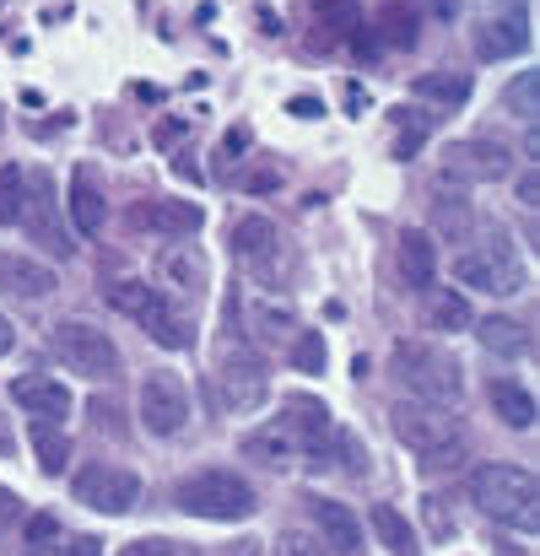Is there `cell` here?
Returning a JSON list of instances; mask_svg holds the SVG:
<instances>
[{
    "instance_id": "6da1fadb",
    "label": "cell",
    "mask_w": 540,
    "mask_h": 556,
    "mask_svg": "<svg viewBox=\"0 0 540 556\" xmlns=\"http://www.w3.org/2000/svg\"><path fill=\"white\" fill-rule=\"evenodd\" d=\"M389 427H394V438L405 443V448H416L422 454V465L427 470H454L465 454H470V438H465V421H460V410H449V405H427V400H400L394 410H389Z\"/></svg>"
},
{
    "instance_id": "7a4b0ae2",
    "label": "cell",
    "mask_w": 540,
    "mask_h": 556,
    "mask_svg": "<svg viewBox=\"0 0 540 556\" xmlns=\"http://www.w3.org/2000/svg\"><path fill=\"white\" fill-rule=\"evenodd\" d=\"M470 503L508 525V530H536L540 525V492H536V476L519 470V465H481L470 476Z\"/></svg>"
},
{
    "instance_id": "3957f363",
    "label": "cell",
    "mask_w": 540,
    "mask_h": 556,
    "mask_svg": "<svg viewBox=\"0 0 540 556\" xmlns=\"http://www.w3.org/2000/svg\"><path fill=\"white\" fill-rule=\"evenodd\" d=\"M174 497H179L184 514H194V519H216V525L249 519V514L260 508L254 486H249L243 476H233V470H194V476H184L179 486H174Z\"/></svg>"
},
{
    "instance_id": "277c9868",
    "label": "cell",
    "mask_w": 540,
    "mask_h": 556,
    "mask_svg": "<svg viewBox=\"0 0 540 556\" xmlns=\"http://www.w3.org/2000/svg\"><path fill=\"white\" fill-rule=\"evenodd\" d=\"M394 378L427 405H460V394H465L460 363L427 341H394Z\"/></svg>"
},
{
    "instance_id": "5b68a950",
    "label": "cell",
    "mask_w": 540,
    "mask_h": 556,
    "mask_svg": "<svg viewBox=\"0 0 540 556\" xmlns=\"http://www.w3.org/2000/svg\"><path fill=\"white\" fill-rule=\"evenodd\" d=\"M54 352H60V363L76 372V378H120L125 368V357H120V346H114V336L103 330V325H87V319H60L54 325Z\"/></svg>"
},
{
    "instance_id": "8992f818",
    "label": "cell",
    "mask_w": 540,
    "mask_h": 556,
    "mask_svg": "<svg viewBox=\"0 0 540 556\" xmlns=\"http://www.w3.org/2000/svg\"><path fill=\"white\" fill-rule=\"evenodd\" d=\"M454 276L465 287H476V292H492V298H514L525 287V265H519V254L503 238H487L476 249H460L454 254Z\"/></svg>"
},
{
    "instance_id": "52a82bcc",
    "label": "cell",
    "mask_w": 540,
    "mask_h": 556,
    "mask_svg": "<svg viewBox=\"0 0 540 556\" xmlns=\"http://www.w3.org/2000/svg\"><path fill=\"white\" fill-rule=\"evenodd\" d=\"M216 378H222V400H227L233 416L260 410L265 394H271V372H265V363H260V352H249V346H227Z\"/></svg>"
},
{
    "instance_id": "ba28073f",
    "label": "cell",
    "mask_w": 540,
    "mask_h": 556,
    "mask_svg": "<svg viewBox=\"0 0 540 556\" xmlns=\"http://www.w3.org/2000/svg\"><path fill=\"white\" fill-rule=\"evenodd\" d=\"M514 157L503 141L492 136H476V141H454L443 152V179H460V185H492V179H508Z\"/></svg>"
},
{
    "instance_id": "9c48e42d",
    "label": "cell",
    "mask_w": 540,
    "mask_h": 556,
    "mask_svg": "<svg viewBox=\"0 0 540 556\" xmlns=\"http://www.w3.org/2000/svg\"><path fill=\"white\" fill-rule=\"evenodd\" d=\"M76 497H81V508L120 519V514H130V508H136L141 481H136L130 470H120V465H87V470L76 476Z\"/></svg>"
},
{
    "instance_id": "30bf717a",
    "label": "cell",
    "mask_w": 540,
    "mask_h": 556,
    "mask_svg": "<svg viewBox=\"0 0 540 556\" xmlns=\"http://www.w3.org/2000/svg\"><path fill=\"white\" fill-rule=\"evenodd\" d=\"M141 421L158 438H174L189 421V394H184V383L174 372H147L141 378Z\"/></svg>"
},
{
    "instance_id": "8fae6325",
    "label": "cell",
    "mask_w": 540,
    "mask_h": 556,
    "mask_svg": "<svg viewBox=\"0 0 540 556\" xmlns=\"http://www.w3.org/2000/svg\"><path fill=\"white\" fill-rule=\"evenodd\" d=\"M22 179H27V194H22V227H27L43 249H54V254L65 260V254H71V238H65L60 222H54V200H60V194L49 185V174L33 168V174H22Z\"/></svg>"
},
{
    "instance_id": "7c38bea8",
    "label": "cell",
    "mask_w": 540,
    "mask_h": 556,
    "mask_svg": "<svg viewBox=\"0 0 540 556\" xmlns=\"http://www.w3.org/2000/svg\"><path fill=\"white\" fill-rule=\"evenodd\" d=\"M125 222H130L136 232H158V238H189V232H200L205 211H200L194 200H136Z\"/></svg>"
},
{
    "instance_id": "4fadbf2b",
    "label": "cell",
    "mask_w": 540,
    "mask_h": 556,
    "mask_svg": "<svg viewBox=\"0 0 540 556\" xmlns=\"http://www.w3.org/2000/svg\"><path fill=\"white\" fill-rule=\"evenodd\" d=\"M11 394H16L22 410H33V421H65V416H71V389H65L60 378L27 372V378L11 383Z\"/></svg>"
},
{
    "instance_id": "5bb4252c",
    "label": "cell",
    "mask_w": 540,
    "mask_h": 556,
    "mask_svg": "<svg viewBox=\"0 0 540 556\" xmlns=\"http://www.w3.org/2000/svg\"><path fill=\"white\" fill-rule=\"evenodd\" d=\"M158 276H163L179 298H200V292H205V281H211V265H205V254L184 238V243H174V249H163Z\"/></svg>"
},
{
    "instance_id": "9a60e30c",
    "label": "cell",
    "mask_w": 540,
    "mask_h": 556,
    "mask_svg": "<svg viewBox=\"0 0 540 556\" xmlns=\"http://www.w3.org/2000/svg\"><path fill=\"white\" fill-rule=\"evenodd\" d=\"M136 325H141V330H147V336H152L163 352H184V346L194 341V325L184 319V314L168 303V298H163V292H152V303L136 314Z\"/></svg>"
},
{
    "instance_id": "2e32d148",
    "label": "cell",
    "mask_w": 540,
    "mask_h": 556,
    "mask_svg": "<svg viewBox=\"0 0 540 556\" xmlns=\"http://www.w3.org/2000/svg\"><path fill=\"white\" fill-rule=\"evenodd\" d=\"M71 222H76V232H81V238H98V232H103V222H109V200H103L98 174H92L87 163L71 174Z\"/></svg>"
},
{
    "instance_id": "e0dca14e",
    "label": "cell",
    "mask_w": 540,
    "mask_h": 556,
    "mask_svg": "<svg viewBox=\"0 0 540 556\" xmlns=\"http://www.w3.org/2000/svg\"><path fill=\"white\" fill-rule=\"evenodd\" d=\"M525 43H530V22H525V11L492 16V22L476 33V54H481V60H508V54H525Z\"/></svg>"
},
{
    "instance_id": "ac0fdd59",
    "label": "cell",
    "mask_w": 540,
    "mask_h": 556,
    "mask_svg": "<svg viewBox=\"0 0 540 556\" xmlns=\"http://www.w3.org/2000/svg\"><path fill=\"white\" fill-rule=\"evenodd\" d=\"M233 254L249 260V265H271L281 254V232L271 216H238L233 222Z\"/></svg>"
},
{
    "instance_id": "d6986e66",
    "label": "cell",
    "mask_w": 540,
    "mask_h": 556,
    "mask_svg": "<svg viewBox=\"0 0 540 556\" xmlns=\"http://www.w3.org/2000/svg\"><path fill=\"white\" fill-rule=\"evenodd\" d=\"M0 292H11V298H49L54 292V270L27 260V254H0Z\"/></svg>"
},
{
    "instance_id": "ffe728a7",
    "label": "cell",
    "mask_w": 540,
    "mask_h": 556,
    "mask_svg": "<svg viewBox=\"0 0 540 556\" xmlns=\"http://www.w3.org/2000/svg\"><path fill=\"white\" fill-rule=\"evenodd\" d=\"M400 276L416 292L432 287V276H438V243H432V232H416V227L400 232Z\"/></svg>"
},
{
    "instance_id": "44dd1931",
    "label": "cell",
    "mask_w": 540,
    "mask_h": 556,
    "mask_svg": "<svg viewBox=\"0 0 540 556\" xmlns=\"http://www.w3.org/2000/svg\"><path fill=\"white\" fill-rule=\"evenodd\" d=\"M314 519H319V541H325V552L352 556L362 546V525H357L352 508H341V503H314Z\"/></svg>"
},
{
    "instance_id": "7402d4cb",
    "label": "cell",
    "mask_w": 540,
    "mask_h": 556,
    "mask_svg": "<svg viewBox=\"0 0 540 556\" xmlns=\"http://www.w3.org/2000/svg\"><path fill=\"white\" fill-rule=\"evenodd\" d=\"M487 400H492V410H498L508 427H536V394H530L525 383L492 378V383H487Z\"/></svg>"
},
{
    "instance_id": "603a6c76",
    "label": "cell",
    "mask_w": 540,
    "mask_h": 556,
    "mask_svg": "<svg viewBox=\"0 0 540 556\" xmlns=\"http://www.w3.org/2000/svg\"><path fill=\"white\" fill-rule=\"evenodd\" d=\"M411 92L427 98V103H438V109H460L470 98V76H460V71H427V76L411 81Z\"/></svg>"
},
{
    "instance_id": "cb8c5ba5",
    "label": "cell",
    "mask_w": 540,
    "mask_h": 556,
    "mask_svg": "<svg viewBox=\"0 0 540 556\" xmlns=\"http://www.w3.org/2000/svg\"><path fill=\"white\" fill-rule=\"evenodd\" d=\"M422 319H427L432 330H443V336H460V330H470V325H476V319H470V303H465L460 292H427Z\"/></svg>"
},
{
    "instance_id": "d4e9b609",
    "label": "cell",
    "mask_w": 540,
    "mask_h": 556,
    "mask_svg": "<svg viewBox=\"0 0 540 556\" xmlns=\"http://www.w3.org/2000/svg\"><path fill=\"white\" fill-rule=\"evenodd\" d=\"M476 336H481V346H487V352H498V357H519V352L530 346V330H525L519 319H508V314L476 319Z\"/></svg>"
},
{
    "instance_id": "484cf974",
    "label": "cell",
    "mask_w": 540,
    "mask_h": 556,
    "mask_svg": "<svg viewBox=\"0 0 540 556\" xmlns=\"http://www.w3.org/2000/svg\"><path fill=\"white\" fill-rule=\"evenodd\" d=\"M373 27H378V38H384L389 49H411L416 33H422V27H416V5H405V0H384Z\"/></svg>"
},
{
    "instance_id": "4316f807",
    "label": "cell",
    "mask_w": 540,
    "mask_h": 556,
    "mask_svg": "<svg viewBox=\"0 0 540 556\" xmlns=\"http://www.w3.org/2000/svg\"><path fill=\"white\" fill-rule=\"evenodd\" d=\"M33 454H38V470L43 476H60L71 465V438L60 432V421H33Z\"/></svg>"
},
{
    "instance_id": "83f0119b",
    "label": "cell",
    "mask_w": 540,
    "mask_h": 556,
    "mask_svg": "<svg viewBox=\"0 0 540 556\" xmlns=\"http://www.w3.org/2000/svg\"><path fill=\"white\" fill-rule=\"evenodd\" d=\"M373 535L384 541V552L389 556H422L416 535H411V525H405V519H400V508H389V503H378V508H373Z\"/></svg>"
},
{
    "instance_id": "f1b7e54d",
    "label": "cell",
    "mask_w": 540,
    "mask_h": 556,
    "mask_svg": "<svg viewBox=\"0 0 540 556\" xmlns=\"http://www.w3.org/2000/svg\"><path fill=\"white\" fill-rule=\"evenodd\" d=\"M287 427H303V432H309V454H314V459L325 454L330 416H325V405H319V400H292V405H287Z\"/></svg>"
},
{
    "instance_id": "f546056e",
    "label": "cell",
    "mask_w": 540,
    "mask_h": 556,
    "mask_svg": "<svg viewBox=\"0 0 540 556\" xmlns=\"http://www.w3.org/2000/svg\"><path fill=\"white\" fill-rule=\"evenodd\" d=\"M243 454H249V459H260V465H287V459H292V427L249 432V438H243Z\"/></svg>"
},
{
    "instance_id": "4dcf8cb0",
    "label": "cell",
    "mask_w": 540,
    "mask_h": 556,
    "mask_svg": "<svg viewBox=\"0 0 540 556\" xmlns=\"http://www.w3.org/2000/svg\"><path fill=\"white\" fill-rule=\"evenodd\" d=\"M503 109H508L514 119H536L540 114V76L536 71H519V76L503 87Z\"/></svg>"
},
{
    "instance_id": "1f68e13d",
    "label": "cell",
    "mask_w": 540,
    "mask_h": 556,
    "mask_svg": "<svg viewBox=\"0 0 540 556\" xmlns=\"http://www.w3.org/2000/svg\"><path fill=\"white\" fill-rule=\"evenodd\" d=\"M152 292H158L152 281H114L103 298H109V308H120V314H130V319H136V314L152 303Z\"/></svg>"
},
{
    "instance_id": "d6a6232c",
    "label": "cell",
    "mask_w": 540,
    "mask_h": 556,
    "mask_svg": "<svg viewBox=\"0 0 540 556\" xmlns=\"http://www.w3.org/2000/svg\"><path fill=\"white\" fill-rule=\"evenodd\" d=\"M22 194H27L22 168H0V227L22 222Z\"/></svg>"
},
{
    "instance_id": "836d02e7",
    "label": "cell",
    "mask_w": 540,
    "mask_h": 556,
    "mask_svg": "<svg viewBox=\"0 0 540 556\" xmlns=\"http://www.w3.org/2000/svg\"><path fill=\"white\" fill-rule=\"evenodd\" d=\"M276 556H330V552H325V541L309 535V530H281V535H276Z\"/></svg>"
},
{
    "instance_id": "e575fe53",
    "label": "cell",
    "mask_w": 540,
    "mask_h": 556,
    "mask_svg": "<svg viewBox=\"0 0 540 556\" xmlns=\"http://www.w3.org/2000/svg\"><path fill=\"white\" fill-rule=\"evenodd\" d=\"M292 368L298 372H319L325 368V341H319V330L298 336V346H292Z\"/></svg>"
},
{
    "instance_id": "d590c367",
    "label": "cell",
    "mask_w": 540,
    "mask_h": 556,
    "mask_svg": "<svg viewBox=\"0 0 540 556\" xmlns=\"http://www.w3.org/2000/svg\"><path fill=\"white\" fill-rule=\"evenodd\" d=\"M309 5H314V16H319V22H330V27L357 22V0H309Z\"/></svg>"
},
{
    "instance_id": "8d00e7d4",
    "label": "cell",
    "mask_w": 540,
    "mask_h": 556,
    "mask_svg": "<svg viewBox=\"0 0 540 556\" xmlns=\"http://www.w3.org/2000/svg\"><path fill=\"white\" fill-rule=\"evenodd\" d=\"M54 535H60V519L54 514H33L27 519V546H49Z\"/></svg>"
},
{
    "instance_id": "74e56055",
    "label": "cell",
    "mask_w": 540,
    "mask_h": 556,
    "mask_svg": "<svg viewBox=\"0 0 540 556\" xmlns=\"http://www.w3.org/2000/svg\"><path fill=\"white\" fill-rule=\"evenodd\" d=\"M281 179H287V174H281L276 163H265V168H254V174L243 179V189H249V194H265V189H281Z\"/></svg>"
},
{
    "instance_id": "f35d334b",
    "label": "cell",
    "mask_w": 540,
    "mask_h": 556,
    "mask_svg": "<svg viewBox=\"0 0 540 556\" xmlns=\"http://www.w3.org/2000/svg\"><path fill=\"white\" fill-rule=\"evenodd\" d=\"M427 519L438 535H454V508H443V497H427Z\"/></svg>"
},
{
    "instance_id": "ab89813d",
    "label": "cell",
    "mask_w": 540,
    "mask_h": 556,
    "mask_svg": "<svg viewBox=\"0 0 540 556\" xmlns=\"http://www.w3.org/2000/svg\"><path fill=\"white\" fill-rule=\"evenodd\" d=\"M243 147H249V130H227V141H222V168H233V163L243 157Z\"/></svg>"
},
{
    "instance_id": "60d3db41",
    "label": "cell",
    "mask_w": 540,
    "mask_h": 556,
    "mask_svg": "<svg viewBox=\"0 0 540 556\" xmlns=\"http://www.w3.org/2000/svg\"><path fill=\"white\" fill-rule=\"evenodd\" d=\"M120 556H174L168 552V541H158V535H147V541H130Z\"/></svg>"
},
{
    "instance_id": "b9f144b4",
    "label": "cell",
    "mask_w": 540,
    "mask_h": 556,
    "mask_svg": "<svg viewBox=\"0 0 540 556\" xmlns=\"http://www.w3.org/2000/svg\"><path fill=\"white\" fill-rule=\"evenodd\" d=\"M65 556H103V541H92V535H76V541L65 546Z\"/></svg>"
},
{
    "instance_id": "7bdbcfd3",
    "label": "cell",
    "mask_w": 540,
    "mask_h": 556,
    "mask_svg": "<svg viewBox=\"0 0 540 556\" xmlns=\"http://www.w3.org/2000/svg\"><path fill=\"white\" fill-rule=\"evenodd\" d=\"M319 109H325L319 98H292V103H287V114H298V119H314Z\"/></svg>"
},
{
    "instance_id": "ee69618b",
    "label": "cell",
    "mask_w": 540,
    "mask_h": 556,
    "mask_svg": "<svg viewBox=\"0 0 540 556\" xmlns=\"http://www.w3.org/2000/svg\"><path fill=\"white\" fill-rule=\"evenodd\" d=\"M16 514H22V503H16V492H5V486H0V530H5V525H11Z\"/></svg>"
},
{
    "instance_id": "f6af8a7d",
    "label": "cell",
    "mask_w": 540,
    "mask_h": 556,
    "mask_svg": "<svg viewBox=\"0 0 540 556\" xmlns=\"http://www.w3.org/2000/svg\"><path fill=\"white\" fill-rule=\"evenodd\" d=\"M519 200H525V205H540V174H525V179H519Z\"/></svg>"
},
{
    "instance_id": "bcb514c9",
    "label": "cell",
    "mask_w": 540,
    "mask_h": 556,
    "mask_svg": "<svg viewBox=\"0 0 540 556\" xmlns=\"http://www.w3.org/2000/svg\"><path fill=\"white\" fill-rule=\"evenodd\" d=\"M347 103H352L347 114H362V109H367V92H362L357 81H347Z\"/></svg>"
},
{
    "instance_id": "7dc6e473",
    "label": "cell",
    "mask_w": 540,
    "mask_h": 556,
    "mask_svg": "<svg viewBox=\"0 0 540 556\" xmlns=\"http://www.w3.org/2000/svg\"><path fill=\"white\" fill-rule=\"evenodd\" d=\"M16 448V432H11V421H5V410H0V454H11Z\"/></svg>"
},
{
    "instance_id": "c3c4849f",
    "label": "cell",
    "mask_w": 540,
    "mask_h": 556,
    "mask_svg": "<svg viewBox=\"0 0 540 556\" xmlns=\"http://www.w3.org/2000/svg\"><path fill=\"white\" fill-rule=\"evenodd\" d=\"M260 27H265V33H281V16H276L271 5H260Z\"/></svg>"
},
{
    "instance_id": "681fc988",
    "label": "cell",
    "mask_w": 540,
    "mask_h": 556,
    "mask_svg": "<svg viewBox=\"0 0 540 556\" xmlns=\"http://www.w3.org/2000/svg\"><path fill=\"white\" fill-rule=\"evenodd\" d=\"M11 341H16V330H11V325H5V314H0V357L11 352Z\"/></svg>"
},
{
    "instance_id": "f907efd6",
    "label": "cell",
    "mask_w": 540,
    "mask_h": 556,
    "mask_svg": "<svg viewBox=\"0 0 540 556\" xmlns=\"http://www.w3.org/2000/svg\"><path fill=\"white\" fill-rule=\"evenodd\" d=\"M427 5H432L438 16H454V11H460V0H427Z\"/></svg>"
},
{
    "instance_id": "816d5d0a",
    "label": "cell",
    "mask_w": 540,
    "mask_h": 556,
    "mask_svg": "<svg viewBox=\"0 0 540 556\" xmlns=\"http://www.w3.org/2000/svg\"><path fill=\"white\" fill-rule=\"evenodd\" d=\"M174 556H200V552H174Z\"/></svg>"
}]
</instances>
